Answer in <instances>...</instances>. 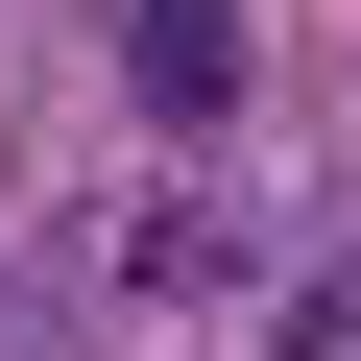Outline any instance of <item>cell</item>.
<instances>
[{
  "mask_svg": "<svg viewBox=\"0 0 361 361\" xmlns=\"http://www.w3.org/2000/svg\"><path fill=\"white\" fill-rule=\"evenodd\" d=\"M121 97L145 121H241V0H121Z\"/></svg>",
  "mask_w": 361,
  "mask_h": 361,
  "instance_id": "cell-1",
  "label": "cell"
},
{
  "mask_svg": "<svg viewBox=\"0 0 361 361\" xmlns=\"http://www.w3.org/2000/svg\"><path fill=\"white\" fill-rule=\"evenodd\" d=\"M289 361H361V289H313V313H289Z\"/></svg>",
  "mask_w": 361,
  "mask_h": 361,
  "instance_id": "cell-2",
  "label": "cell"
}]
</instances>
